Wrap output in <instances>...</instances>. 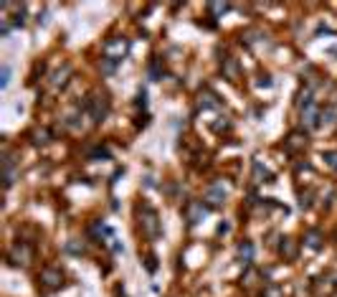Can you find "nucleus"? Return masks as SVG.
<instances>
[{
	"label": "nucleus",
	"instance_id": "nucleus-10",
	"mask_svg": "<svg viewBox=\"0 0 337 297\" xmlns=\"http://www.w3.org/2000/svg\"><path fill=\"white\" fill-rule=\"evenodd\" d=\"M254 178H256V183H272V181H274V175L269 173L259 160H254Z\"/></svg>",
	"mask_w": 337,
	"mask_h": 297
},
{
	"label": "nucleus",
	"instance_id": "nucleus-12",
	"mask_svg": "<svg viewBox=\"0 0 337 297\" xmlns=\"http://www.w3.org/2000/svg\"><path fill=\"white\" fill-rule=\"evenodd\" d=\"M279 251H282V257H287V259H297V241L294 239H284Z\"/></svg>",
	"mask_w": 337,
	"mask_h": 297
},
{
	"label": "nucleus",
	"instance_id": "nucleus-16",
	"mask_svg": "<svg viewBox=\"0 0 337 297\" xmlns=\"http://www.w3.org/2000/svg\"><path fill=\"white\" fill-rule=\"evenodd\" d=\"M200 107H203V109H216V107H218V97L210 94V92L200 94Z\"/></svg>",
	"mask_w": 337,
	"mask_h": 297
},
{
	"label": "nucleus",
	"instance_id": "nucleus-1",
	"mask_svg": "<svg viewBox=\"0 0 337 297\" xmlns=\"http://www.w3.org/2000/svg\"><path fill=\"white\" fill-rule=\"evenodd\" d=\"M140 224H142V231L147 234L150 239H155L157 234H160V221H157V211L150 206H142L140 211Z\"/></svg>",
	"mask_w": 337,
	"mask_h": 297
},
{
	"label": "nucleus",
	"instance_id": "nucleus-22",
	"mask_svg": "<svg viewBox=\"0 0 337 297\" xmlns=\"http://www.w3.org/2000/svg\"><path fill=\"white\" fill-rule=\"evenodd\" d=\"M309 198H312L309 193H302V196H299V206H302V208H309V206H312Z\"/></svg>",
	"mask_w": 337,
	"mask_h": 297
},
{
	"label": "nucleus",
	"instance_id": "nucleus-18",
	"mask_svg": "<svg viewBox=\"0 0 337 297\" xmlns=\"http://www.w3.org/2000/svg\"><path fill=\"white\" fill-rule=\"evenodd\" d=\"M48 140H51L48 130H36L33 132V142H36V145H43V142H48Z\"/></svg>",
	"mask_w": 337,
	"mask_h": 297
},
{
	"label": "nucleus",
	"instance_id": "nucleus-13",
	"mask_svg": "<svg viewBox=\"0 0 337 297\" xmlns=\"http://www.w3.org/2000/svg\"><path fill=\"white\" fill-rule=\"evenodd\" d=\"M239 262H243V264H251V259H254V247L249 244V241H243V244H239Z\"/></svg>",
	"mask_w": 337,
	"mask_h": 297
},
{
	"label": "nucleus",
	"instance_id": "nucleus-7",
	"mask_svg": "<svg viewBox=\"0 0 337 297\" xmlns=\"http://www.w3.org/2000/svg\"><path fill=\"white\" fill-rule=\"evenodd\" d=\"M302 125H307V127H317L320 125V109L314 104H307L305 109H302Z\"/></svg>",
	"mask_w": 337,
	"mask_h": 297
},
{
	"label": "nucleus",
	"instance_id": "nucleus-11",
	"mask_svg": "<svg viewBox=\"0 0 337 297\" xmlns=\"http://www.w3.org/2000/svg\"><path fill=\"white\" fill-rule=\"evenodd\" d=\"M203 216H206L203 203H198V201H195V203H190V206H188V221H190V224H198Z\"/></svg>",
	"mask_w": 337,
	"mask_h": 297
},
{
	"label": "nucleus",
	"instance_id": "nucleus-17",
	"mask_svg": "<svg viewBox=\"0 0 337 297\" xmlns=\"http://www.w3.org/2000/svg\"><path fill=\"white\" fill-rule=\"evenodd\" d=\"M337 119V107H327L324 112H320V125H332Z\"/></svg>",
	"mask_w": 337,
	"mask_h": 297
},
{
	"label": "nucleus",
	"instance_id": "nucleus-3",
	"mask_svg": "<svg viewBox=\"0 0 337 297\" xmlns=\"http://www.w3.org/2000/svg\"><path fill=\"white\" fill-rule=\"evenodd\" d=\"M86 107H89V112H92L94 122H102V119L107 117V112H109V102H107L104 97H92L86 102Z\"/></svg>",
	"mask_w": 337,
	"mask_h": 297
},
{
	"label": "nucleus",
	"instance_id": "nucleus-15",
	"mask_svg": "<svg viewBox=\"0 0 337 297\" xmlns=\"http://www.w3.org/2000/svg\"><path fill=\"white\" fill-rule=\"evenodd\" d=\"M305 145H307V137H302L299 132H291L289 140H287V148H289V150H302Z\"/></svg>",
	"mask_w": 337,
	"mask_h": 297
},
{
	"label": "nucleus",
	"instance_id": "nucleus-20",
	"mask_svg": "<svg viewBox=\"0 0 337 297\" xmlns=\"http://www.w3.org/2000/svg\"><path fill=\"white\" fill-rule=\"evenodd\" d=\"M0 76H3V79H0V86H8V82H10V66L8 64H3V71H0Z\"/></svg>",
	"mask_w": 337,
	"mask_h": 297
},
{
	"label": "nucleus",
	"instance_id": "nucleus-14",
	"mask_svg": "<svg viewBox=\"0 0 337 297\" xmlns=\"http://www.w3.org/2000/svg\"><path fill=\"white\" fill-rule=\"evenodd\" d=\"M305 244H307L309 249H320V247H322V234H320L317 229L307 231V234H305Z\"/></svg>",
	"mask_w": 337,
	"mask_h": 297
},
{
	"label": "nucleus",
	"instance_id": "nucleus-2",
	"mask_svg": "<svg viewBox=\"0 0 337 297\" xmlns=\"http://www.w3.org/2000/svg\"><path fill=\"white\" fill-rule=\"evenodd\" d=\"M127 51H129V43H127L125 38H109V41L104 43V59L114 61V64L125 59Z\"/></svg>",
	"mask_w": 337,
	"mask_h": 297
},
{
	"label": "nucleus",
	"instance_id": "nucleus-21",
	"mask_svg": "<svg viewBox=\"0 0 337 297\" xmlns=\"http://www.w3.org/2000/svg\"><path fill=\"white\" fill-rule=\"evenodd\" d=\"M208 8H210V13H216V16L218 13H226V10H228V5H223V3H210Z\"/></svg>",
	"mask_w": 337,
	"mask_h": 297
},
{
	"label": "nucleus",
	"instance_id": "nucleus-24",
	"mask_svg": "<svg viewBox=\"0 0 337 297\" xmlns=\"http://www.w3.org/2000/svg\"><path fill=\"white\" fill-rule=\"evenodd\" d=\"M114 69V61H109V59H102V71H112Z\"/></svg>",
	"mask_w": 337,
	"mask_h": 297
},
{
	"label": "nucleus",
	"instance_id": "nucleus-19",
	"mask_svg": "<svg viewBox=\"0 0 337 297\" xmlns=\"http://www.w3.org/2000/svg\"><path fill=\"white\" fill-rule=\"evenodd\" d=\"M261 297H282V287H276V284H269Z\"/></svg>",
	"mask_w": 337,
	"mask_h": 297
},
{
	"label": "nucleus",
	"instance_id": "nucleus-6",
	"mask_svg": "<svg viewBox=\"0 0 337 297\" xmlns=\"http://www.w3.org/2000/svg\"><path fill=\"white\" fill-rule=\"evenodd\" d=\"M226 196H228V191L223 188V183H213L210 188H208L206 201H210V206H221L223 201H226Z\"/></svg>",
	"mask_w": 337,
	"mask_h": 297
},
{
	"label": "nucleus",
	"instance_id": "nucleus-23",
	"mask_svg": "<svg viewBox=\"0 0 337 297\" xmlns=\"http://www.w3.org/2000/svg\"><path fill=\"white\" fill-rule=\"evenodd\" d=\"M324 160H327V163L332 165V168L337 170V152H324Z\"/></svg>",
	"mask_w": 337,
	"mask_h": 297
},
{
	"label": "nucleus",
	"instance_id": "nucleus-5",
	"mask_svg": "<svg viewBox=\"0 0 337 297\" xmlns=\"http://www.w3.org/2000/svg\"><path fill=\"white\" fill-rule=\"evenodd\" d=\"M10 264H16V267H18V264H28L31 262V249L26 247V244H16L13 249H10Z\"/></svg>",
	"mask_w": 337,
	"mask_h": 297
},
{
	"label": "nucleus",
	"instance_id": "nucleus-4",
	"mask_svg": "<svg viewBox=\"0 0 337 297\" xmlns=\"http://www.w3.org/2000/svg\"><path fill=\"white\" fill-rule=\"evenodd\" d=\"M41 282L46 284V287L56 290V287H61V284H64V274L59 269H53V267H46L41 272Z\"/></svg>",
	"mask_w": 337,
	"mask_h": 297
},
{
	"label": "nucleus",
	"instance_id": "nucleus-8",
	"mask_svg": "<svg viewBox=\"0 0 337 297\" xmlns=\"http://www.w3.org/2000/svg\"><path fill=\"white\" fill-rule=\"evenodd\" d=\"M221 69H223V76H226V79H231V82L239 79V61L236 59H223Z\"/></svg>",
	"mask_w": 337,
	"mask_h": 297
},
{
	"label": "nucleus",
	"instance_id": "nucleus-9",
	"mask_svg": "<svg viewBox=\"0 0 337 297\" xmlns=\"http://www.w3.org/2000/svg\"><path fill=\"white\" fill-rule=\"evenodd\" d=\"M71 71H74L71 66H69V64H64V69H59V71L53 74V79H51V86H53V89H59V86H64L66 82H69Z\"/></svg>",
	"mask_w": 337,
	"mask_h": 297
}]
</instances>
